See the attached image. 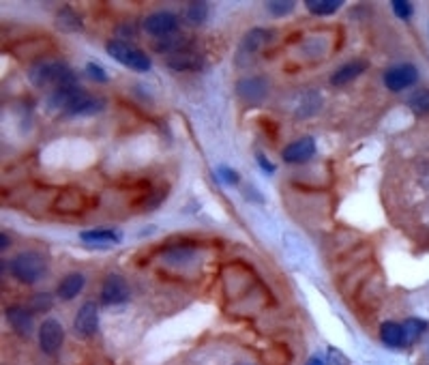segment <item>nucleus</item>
Returning a JSON list of instances; mask_svg holds the SVG:
<instances>
[{
    "mask_svg": "<svg viewBox=\"0 0 429 365\" xmlns=\"http://www.w3.org/2000/svg\"><path fill=\"white\" fill-rule=\"evenodd\" d=\"M28 80L37 88H60L77 84L75 71L62 60H39L28 69Z\"/></svg>",
    "mask_w": 429,
    "mask_h": 365,
    "instance_id": "obj_1",
    "label": "nucleus"
},
{
    "mask_svg": "<svg viewBox=\"0 0 429 365\" xmlns=\"http://www.w3.org/2000/svg\"><path fill=\"white\" fill-rule=\"evenodd\" d=\"M47 258L39 251H22L9 262V273L15 281L24 286H33L47 275Z\"/></svg>",
    "mask_w": 429,
    "mask_h": 365,
    "instance_id": "obj_2",
    "label": "nucleus"
},
{
    "mask_svg": "<svg viewBox=\"0 0 429 365\" xmlns=\"http://www.w3.org/2000/svg\"><path fill=\"white\" fill-rule=\"evenodd\" d=\"M105 52L112 56L116 62H120L122 67L131 69L135 73H148L153 62L148 58L146 52H142L140 47L131 45L129 41H122V39H112L105 43Z\"/></svg>",
    "mask_w": 429,
    "mask_h": 365,
    "instance_id": "obj_3",
    "label": "nucleus"
},
{
    "mask_svg": "<svg viewBox=\"0 0 429 365\" xmlns=\"http://www.w3.org/2000/svg\"><path fill=\"white\" fill-rule=\"evenodd\" d=\"M142 26H144L146 35L155 37V39H166L170 35H177L179 30V15L174 11H153L148 13L144 22H142Z\"/></svg>",
    "mask_w": 429,
    "mask_h": 365,
    "instance_id": "obj_4",
    "label": "nucleus"
},
{
    "mask_svg": "<svg viewBox=\"0 0 429 365\" xmlns=\"http://www.w3.org/2000/svg\"><path fill=\"white\" fill-rule=\"evenodd\" d=\"M131 297V290H129V284L127 279L118 273H107L103 277V284H101V290H99V301L101 305H122L127 303Z\"/></svg>",
    "mask_w": 429,
    "mask_h": 365,
    "instance_id": "obj_5",
    "label": "nucleus"
},
{
    "mask_svg": "<svg viewBox=\"0 0 429 365\" xmlns=\"http://www.w3.org/2000/svg\"><path fill=\"white\" fill-rule=\"evenodd\" d=\"M382 82L391 92H402L419 82V69L412 62H400L385 71Z\"/></svg>",
    "mask_w": 429,
    "mask_h": 365,
    "instance_id": "obj_6",
    "label": "nucleus"
},
{
    "mask_svg": "<svg viewBox=\"0 0 429 365\" xmlns=\"http://www.w3.org/2000/svg\"><path fill=\"white\" fill-rule=\"evenodd\" d=\"M86 90L79 86V84H69V86H60V88H54L50 92V97H47V108L50 110H56L60 114H71V110L86 97Z\"/></svg>",
    "mask_w": 429,
    "mask_h": 365,
    "instance_id": "obj_7",
    "label": "nucleus"
},
{
    "mask_svg": "<svg viewBox=\"0 0 429 365\" xmlns=\"http://www.w3.org/2000/svg\"><path fill=\"white\" fill-rule=\"evenodd\" d=\"M65 342V329H62L60 320L56 318H45L39 325V348L47 357H56Z\"/></svg>",
    "mask_w": 429,
    "mask_h": 365,
    "instance_id": "obj_8",
    "label": "nucleus"
},
{
    "mask_svg": "<svg viewBox=\"0 0 429 365\" xmlns=\"http://www.w3.org/2000/svg\"><path fill=\"white\" fill-rule=\"evenodd\" d=\"M99 329V305L94 301H86L73 316V331L77 338L88 340Z\"/></svg>",
    "mask_w": 429,
    "mask_h": 365,
    "instance_id": "obj_9",
    "label": "nucleus"
},
{
    "mask_svg": "<svg viewBox=\"0 0 429 365\" xmlns=\"http://www.w3.org/2000/svg\"><path fill=\"white\" fill-rule=\"evenodd\" d=\"M315 140L311 136H305V138H298L294 142H290L288 147H283L281 151V160L290 166H300V164H307L313 160L315 155Z\"/></svg>",
    "mask_w": 429,
    "mask_h": 365,
    "instance_id": "obj_10",
    "label": "nucleus"
},
{
    "mask_svg": "<svg viewBox=\"0 0 429 365\" xmlns=\"http://www.w3.org/2000/svg\"><path fill=\"white\" fill-rule=\"evenodd\" d=\"M236 92H238V97L247 103H260L268 95V82L264 80V77L251 75L236 84Z\"/></svg>",
    "mask_w": 429,
    "mask_h": 365,
    "instance_id": "obj_11",
    "label": "nucleus"
},
{
    "mask_svg": "<svg viewBox=\"0 0 429 365\" xmlns=\"http://www.w3.org/2000/svg\"><path fill=\"white\" fill-rule=\"evenodd\" d=\"M7 323L11 325V329L22 338H28L33 333L35 325H33V310L24 307V305H9L7 312Z\"/></svg>",
    "mask_w": 429,
    "mask_h": 365,
    "instance_id": "obj_12",
    "label": "nucleus"
},
{
    "mask_svg": "<svg viewBox=\"0 0 429 365\" xmlns=\"http://www.w3.org/2000/svg\"><path fill=\"white\" fill-rule=\"evenodd\" d=\"M166 65L172 71H198L202 67V56L192 50V47H185V50L166 56Z\"/></svg>",
    "mask_w": 429,
    "mask_h": 365,
    "instance_id": "obj_13",
    "label": "nucleus"
},
{
    "mask_svg": "<svg viewBox=\"0 0 429 365\" xmlns=\"http://www.w3.org/2000/svg\"><path fill=\"white\" fill-rule=\"evenodd\" d=\"M84 286H86L84 273L71 271V273H67L65 277L58 281V286H56V297L60 301H73L79 292L84 290Z\"/></svg>",
    "mask_w": 429,
    "mask_h": 365,
    "instance_id": "obj_14",
    "label": "nucleus"
},
{
    "mask_svg": "<svg viewBox=\"0 0 429 365\" xmlns=\"http://www.w3.org/2000/svg\"><path fill=\"white\" fill-rule=\"evenodd\" d=\"M365 69H367V62L365 60H350V62H343L341 67H337L335 71H333L330 75V84L333 86H346L354 82L359 75L365 73Z\"/></svg>",
    "mask_w": 429,
    "mask_h": 365,
    "instance_id": "obj_15",
    "label": "nucleus"
},
{
    "mask_svg": "<svg viewBox=\"0 0 429 365\" xmlns=\"http://www.w3.org/2000/svg\"><path fill=\"white\" fill-rule=\"evenodd\" d=\"M79 239L88 245H101V247H109V245H116L122 241V234L118 230H112V228H94V230H84L79 234Z\"/></svg>",
    "mask_w": 429,
    "mask_h": 365,
    "instance_id": "obj_16",
    "label": "nucleus"
},
{
    "mask_svg": "<svg viewBox=\"0 0 429 365\" xmlns=\"http://www.w3.org/2000/svg\"><path fill=\"white\" fill-rule=\"evenodd\" d=\"M380 342L389 348H402L404 346V329L400 323L387 320L380 325Z\"/></svg>",
    "mask_w": 429,
    "mask_h": 365,
    "instance_id": "obj_17",
    "label": "nucleus"
},
{
    "mask_svg": "<svg viewBox=\"0 0 429 365\" xmlns=\"http://www.w3.org/2000/svg\"><path fill=\"white\" fill-rule=\"evenodd\" d=\"M402 329H404V346H415L427 331V320L423 318H417V316H412V318H406L402 323Z\"/></svg>",
    "mask_w": 429,
    "mask_h": 365,
    "instance_id": "obj_18",
    "label": "nucleus"
},
{
    "mask_svg": "<svg viewBox=\"0 0 429 365\" xmlns=\"http://www.w3.org/2000/svg\"><path fill=\"white\" fill-rule=\"evenodd\" d=\"M56 24L60 30H67V33H75V30H82V18L79 13L73 11L71 7H62L56 13Z\"/></svg>",
    "mask_w": 429,
    "mask_h": 365,
    "instance_id": "obj_19",
    "label": "nucleus"
},
{
    "mask_svg": "<svg viewBox=\"0 0 429 365\" xmlns=\"http://www.w3.org/2000/svg\"><path fill=\"white\" fill-rule=\"evenodd\" d=\"M209 3H204V0H194V3H189L187 9H185V20L194 26H202L206 20H209Z\"/></svg>",
    "mask_w": 429,
    "mask_h": 365,
    "instance_id": "obj_20",
    "label": "nucleus"
},
{
    "mask_svg": "<svg viewBox=\"0 0 429 365\" xmlns=\"http://www.w3.org/2000/svg\"><path fill=\"white\" fill-rule=\"evenodd\" d=\"M341 7H343L341 0H305V9L311 15H317V18H322V15L337 13Z\"/></svg>",
    "mask_w": 429,
    "mask_h": 365,
    "instance_id": "obj_21",
    "label": "nucleus"
},
{
    "mask_svg": "<svg viewBox=\"0 0 429 365\" xmlns=\"http://www.w3.org/2000/svg\"><path fill=\"white\" fill-rule=\"evenodd\" d=\"M408 108L415 112L417 116H427L429 114V88L421 86L408 97Z\"/></svg>",
    "mask_w": 429,
    "mask_h": 365,
    "instance_id": "obj_22",
    "label": "nucleus"
},
{
    "mask_svg": "<svg viewBox=\"0 0 429 365\" xmlns=\"http://www.w3.org/2000/svg\"><path fill=\"white\" fill-rule=\"evenodd\" d=\"M266 43V30L262 28H253L251 33H247L245 41H243V52H258L260 47Z\"/></svg>",
    "mask_w": 429,
    "mask_h": 365,
    "instance_id": "obj_23",
    "label": "nucleus"
},
{
    "mask_svg": "<svg viewBox=\"0 0 429 365\" xmlns=\"http://www.w3.org/2000/svg\"><path fill=\"white\" fill-rule=\"evenodd\" d=\"M264 7H266L268 13L273 15V18H285V15L294 11L296 3L294 0H271V3H266Z\"/></svg>",
    "mask_w": 429,
    "mask_h": 365,
    "instance_id": "obj_24",
    "label": "nucleus"
},
{
    "mask_svg": "<svg viewBox=\"0 0 429 365\" xmlns=\"http://www.w3.org/2000/svg\"><path fill=\"white\" fill-rule=\"evenodd\" d=\"M52 305H54V299L47 294V292H39V294H35L33 299H30V310L33 312H47V310H52Z\"/></svg>",
    "mask_w": 429,
    "mask_h": 365,
    "instance_id": "obj_25",
    "label": "nucleus"
},
{
    "mask_svg": "<svg viewBox=\"0 0 429 365\" xmlns=\"http://www.w3.org/2000/svg\"><path fill=\"white\" fill-rule=\"evenodd\" d=\"M86 73H88L90 80L97 82V84H105L109 80L107 71L99 65V62H88V65H86Z\"/></svg>",
    "mask_w": 429,
    "mask_h": 365,
    "instance_id": "obj_26",
    "label": "nucleus"
},
{
    "mask_svg": "<svg viewBox=\"0 0 429 365\" xmlns=\"http://www.w3.org/2000/svg\"><path fill=\"white\" fill-rule=\"evenodd\" d=\"M391 9L393 13L397 15L400 20H410L412 18V13H415V7H412L408 0H393L391 3Z\"/></svg>",
    "mask_w": 429,
    "mask_h": 365,
    "instance_id": "obj_27",
    "label": "nucleus"
},
{
    "mask_svg": "<svg viewBox=\"0 0 429 365\" xmlns=\"http://www.w3.org/2000/svg\"><path fill=\"white\" fill-rule=\"evenodd\" d=\"M217 177L224 181L226 185H238V181H241V177H238V172L232 170V168H226V166H221L217 170Z\"/></svg>",
    "mask_w": 429,
    "mask_h": 365,
    "instance_id": "obj_28",
    "label": "nucleus"
},
{
    "mask_svg": "<svg viewBox=\"0 0 429 365\" xmlns=\"http://www.w3.org/2000/svg\"><path fill=\"white\" fill-rule=\"evenodd\" d=\"M326 361H328V365H350L348 357L341 351H337V348H328V351H326Z\"/></svg>",
    "mask_w": 429,
    "mask_h": 365,
    "instance_id": "obj_29",
    "label": "nucleus"
},
{
    "mask_svg": "<svg viewBox=\"0 0 429 365\" xmlns=\"http://www.w3.org/2000/svg\"><path fill=\"white\" fill-rule=\"evenodd\" d=\"M256 160H258L260 168H262L266 174H275V164H273L271 160H266V157H264L262 153H258V155H256Z\"/></svg>",
    "mask_w": 429,
    "mask_h": 365,
    "instance_id": "obj_30",
    "label": "nucleus"
},
{
    "mask_svg": "<svg viewBox=\"0 0 429 365\" xmlns=\"http://www.w3.org/2000/svg\"><path fill=\"white\" fill-rule=\"evenodd\" d=\"M305 365H326V361H324L322 357H317V355H313V357H311V359H309V361H307Z\"/></svg>",
    "mask_w": 429,
    "mask_h": 365,
    "instance_id": "obj_31",
    "label": "nucleus"
},
{
    "mask_svg": "<svg viewBox=\"0 0 429 365\" xmlns=\"http://www.w3.org/2000/svg\"><path fill=\"white\" fill-rule=\"evenodd\" d=\"M9 245H11V239H9V236H7V234H0V249L5 251Z\"/></svg>",
    "mask_w": 429,
    "mask_h": 365,
    "instance_id": "obj_32",
    "label": "nucleus"
},
{
    "mask_svg": "<svg viewBox=\"0 0 429 365\" xmlns=\"http://www.w3.org/2000/svg\"><path fill=\"white\" fill-rule=\"evenodd\" d=\"M238 365H251V363H238Z\"/></svg>",
    "mask_w": 429,
    "mask_h": 365,
    "instance_id": "obj_33",
    "label": "nucleus"
}]
</instances>
